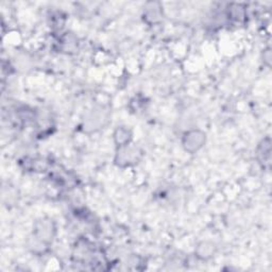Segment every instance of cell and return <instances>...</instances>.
<instances>
[{"instance_id":"1","label":"cell","mask_w":272,"mask_h":272,"mask_svg":"<svg viewBox=\"0 0 272 272\" xmlns=\"http://www.w3.org/2000/svg\"><path fill=\"white\" fill-rule=\"evenodd\" d=\"M206 141V135L204 132L200 130H192L188 131L184 134L182 145L185 151L189 153H196L204 146Z\"/></svg>"},{"instance_id":"2","label":"cell","mask_w":272,"mask_h":272,"mask_svg":"<svg viewBox=\"0 0 272 272\" xmlns=\"http://www.w3.org/2000/svg\"><path fill=\"white\" fill-rule=\"evenodd\" d=\"M140 150L136 148H131L128 145V146L118 148V154L116 159H115V163L118 166H123L124 163L125 166L134 165L137 163V161L140 160Z\"/></svg>"},{"instance_id":"3","label":"cell","mask_w":272,"mask_h":272,"mask_svg":"<svg viewBox=\"0 0 272 272\" xmlns=\"http://www.w3.org/2000/svg\"><path fill=\"white\" fill-rule=\"evenodd\" d=\"M114 140L118 148L128 146L132 140V133L127 127H118L114 133Z\"/></svg>"},{"instance_id":"4","label":"cell","mask_w":272,"mask_h":272,"mask_svg":"<svg viewBox=\"0 0 272 272\" xmlns=\"http://www.w3.org/2000/svg\"><path fill=\"white\" fill-rule=\"evenodd\" d=\"M161 13H162V10L159 3L150 2L146 7V11H145V17H146V18H153V22H154L160 18Z\"/></svg>"},{"instance_id":"5","label":"cell","mask_w":272,"mask_h":272,"mask_svg":"<svg viewBox=\"0 0 272 272\" xmlns=\"http://www.w3.org/2000/svg\"><path fill=\"white\" fill-rule=\"evenodd\" d=\"M214 252H215V247L213 244H208V242H202L199 246V257L202 259H207L211 257Z\"/></svg>"}]
</instances>
